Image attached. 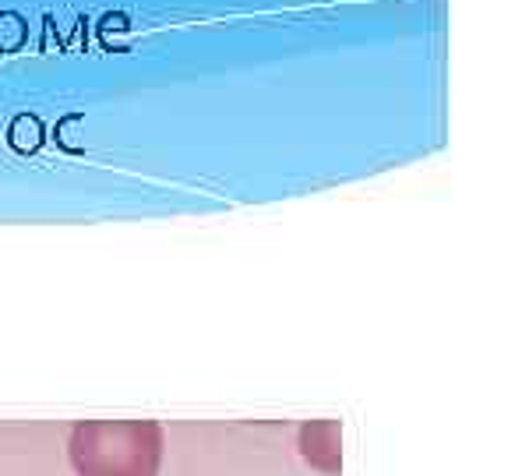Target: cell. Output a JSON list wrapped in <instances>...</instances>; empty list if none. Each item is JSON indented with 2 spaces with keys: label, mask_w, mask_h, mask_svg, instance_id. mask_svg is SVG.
Returning <instances> with one entry per match:
<instances>
[{
  "label": "cell",
  "mask_w": 508,
  "mask_h": 476,
  "mask_svg": "<svg viewBox=\"0 0 508 476\" xmlns=\"http://www.w3.org/2000/svg\"><path fill=\"white\" fill-rule=\"evenodd\" d=\"M163 452L159 420H78L68 435L75 476H159Z\"/></svg>",
  "instance_id": "cell-1"
},
{
  "label": "cell",
  "mask_w": 508,
  "mask_h": 476,
  "mask_svg": "<svg viewBox=\"0 0 508 476\" xmlns=\"http://www.w3.org/2000/svg\"><path fill=\"white\" fill-rule=\"evenodd\" d=\"M300 459L325 476H339L342 470V424L339 420H307L296 431Z\"/></svg>",
  "instance_id": "cell-2"
},
{
  "label": "cell",
  "mask_w": 508,
  "mask_h": 476,
  "mask_svg": "<svg viewBox=\"0 0 508 476\" xmlns=\"http://www.w3.org/2000/svg\"><path fill=\"white\" fill-rule=\"evenodd\" d=\"M25 42V22L14 11L0 14V50H18Z\"/></svg>",
  "instance_id": "cell-3"
},
{
  "label": "cell",
  "mask_w": 508,
  "mask_h": 476,
  "mask_svg": "<svg viewBox=\"0 0 508 476\" xmlns=\"http://www.w3.org/2000/svg\"><path fill=\"white\" fill-rule=\"evenodd\" d=\"M121 29H127V14L117 11V14H106V18H103V32H106V36H110V32H121Z\"/></svg>",
  "instance_id": "cell-4"
}]
</instances>
